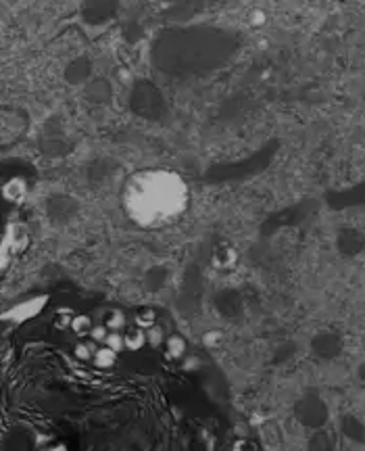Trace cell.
I'll use <instances>...</instances> for the list:
<instances>
[{"label":"cell","mask_w":365,"mask_h":451,"mask_svg":"<svg viewBox=\"0 0 365 451\" xmlns=\"http://www.w3.org/2000/svg\"><path fill=\"white\" fill-rule=\"evenodd\" d=\"M220 393L154 308L61 294L0 318V439L30 451H222Z\"/></svg>","instance_id":"6da1fadb"},{"label":"cell","mask_w":365,"mask_h":451,"mask_svg":"<svg viewBox=\"0 0 365 451\" xmlns=\"http://www.w3.org/2000/svg\"><path fill=\"white\" fill-rule=\"evenodd\" d=\"M190 190L172 170L150 167L132 174L121 192L126 216L140 228L156 230L176 224L188 209Z\"/></svg>","instance_id":"7a4b0ae2"},{"label":"cell","mask_w":365,"mask_h":451,"mask_svg":"<svg viewBox=\"0 0 365 451\" xmlns=\"http://www.w3.org/2000/svg\"><path fill=\"white\" fill-rule=\"evenodd\" d=\"M23 200V182L19 178H0V272L21 248V224L15 211Z\"/></svg>","instance_id":"3957f363"},{"label":"cell","mask_w":365,"mask_h":451,"mask_svg":"<svg viewBox=\"0 0 365 451\" xmlns=\"http://www.w3.org/2000/svg\"><path fill=\"white\" fill-rule=\"evenodd\" d=\"M27 132V115L13 107H0V148L19 142Z\"/></svg>","instance_id":"277c9868"}]
</instances>
